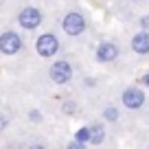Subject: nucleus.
Segmentation results:
<instances>
[{
  "instance_id": "nucleus-9",
  "label": "nucleus",
  "mask_w": 149,
  "mask_h": 149,
  "mask_svg": "<svg viewBox=\"0 0 149 149\" xmlns=\"http://www.w3.org/2000/svg\"><path fill=\"white\" fill-rule=\"evenodd\" d=\"M88 130H90V143L92 145H101L105 140V127H103V123H94Z\"/></svg>"
},
{
  "instance_id": "nucleus-3",
  "label": "nucleus",
  "mask_w": 149,
  "mask_h": 149,
  "mask_svg": "<svg viewBox=\"0 0 149 149\" xmlns=\"http://www.w3.org/2000/svg\"><path fill=\"white\" fill-rule=\"evenodd\" d=\"M18 22H20V26H22V29L33 31V29H37L40 24H42V11L35 9V7H26V9L20 11Z\"/></svg>"
},
{
  "instance_id": "nucleus-4",
  "label": "nucleus",
  "mask_w": 149,
  "mask_h": 149,
  "mask_svg": "<svg viewBox=\"0 0 149 149\" xmlns=\"http://www.w3.org/2000/svg\"><path fill=\"white\" fill-rule=\"evenodd\" d=\"M20 48H22V40H20L18 33L5 31L0 35V53H5V55H15Z\"/></svg>"
},
{
  "instance_id": "nucleus-14",
  "label": "nucleus",
  "mask_w": 149,
  "mask_h": 149,
  "mask_svg": "<svg viewBox=\"0 0 149 149\" xmlns=\"http://www.w3.org/2000/svg\"><path fill=\"white\" fill-rule=\"evenodd\" d=\"M26 149H46V145H44V143H31Z\"/></svg>"
},
{
  "instance_id": "nucleus-1",
  "label": "nucleus",
  "mask_w": 149,
  "mask_h": 149,
  "mask_svg": "<svg viewBox=\"0 0 149 149\" xmlns=\"http://www.w3.org/2000/svg\"><path fill=\"white\" fill-rule=\"evenodd\" d=\"M48 74H51L53 84L64 86V84H68V81L72 79V66H70L66 59H59V61H55V64L51 66Z\"/></svg>"
},
{
  "instance_id": "nucleus-17",
  "label": "nucleus",
  "mask_w": 149,
  "mask_h": 149,
  "mask_svg": "<svg viewBox=\"0 0 149 149\" xmlns=\"http://www.w3.org/2000/svg\"><path fill=\"white\" fill-rule=\"evenodd\" d=\"M143 81H145V84L149 86V74H145V79H143Z\"/></svg>"
},
{
  "instance_id": "nucleus-7",
  "label": "nucleus",
  "mask_w": 149,
  "mask_h": 149,
  "mask_svg": "<svg viewBox=\"0 0 149 149\" xmlns=\"http://www.w3.org/2000/svg\"><path fill=\"white\" fill-rule=\"evenodd\" d=\"M118 57V46L112 42H103L99 44L97 48V61H101V64H110V61H114Z\"/></svg>"
},
{
  "instance_id": "nucleus-10",
  "label": "nucleus",
  "mask_w": 149,
  "mask_h": 149,
  "mask_svg": "<svg viewBox=\"0 0 149 149\" xmlns=\"http://www.w3.org/2000/svg\"><path fill=\"white\" fill-rule=\"evenodd\" d=\"M103 118H105V121H110V123H114L118 118V110L114 105H107L105 110H103Z\"/></svg>"
},
{
  "instance_id": "nucleus-11",
  "label": "nucleus",
  "mask_w": 149,
  "mask_h": 149,
  "mask_svg": "<svg viewBox=\"0 0 149 149\" xmlns=\"http://www.w3.org/2000/svg\"><path fill=\"white\" fill-rule=\"evenodd\" d=\"M74 140H77V143H81V145L90 143V130H88V127H81V130L74 134Z\"/></svg>"
},
{
  "instance_id": "nucleus-8",
  "label": "nucleus",
  "mask_w": 149,
  "mask_h": 149,
  "mask_svg": "<svg viewBox=\"0 0 149 149\" xmlns=\"http://www.w3.org/2000/svg\"><path fill=\"white\" fill-rule=\"evenodd\" d=\"M132 48H134V53H138V55H147L149 53V33L147 31L136 33V35L132 37Z\"/></svg>"
},
{
  "instance_id": "nucleus-13",
  "label": "nucleus",
  "mask_w": 149,
  "mask_h": 149,
  "mask_svg": "<svg viewBox=\"0 0 149 149\" xmlns=\"http://www.w3.org/2000/svg\"><path fill=\"white\" fill-rule=\"evenodd\" d=\"M7 127H9V118H7L5 114H0V132L7 130Z\"/></svg>"
},
{
  "instance_id": "nucleus-5",
  "label": "nucleus",
  "mask_w": 149,
  "mask_h": 149,
  "mask_svg": "<svg viewBox=\"0 0 149 149\" xmlns=\"http://www.w3.org/2000/svg\"><path fill=\"white\" fill-rule=\"evenodd\" d=\"M61 26H64V31L68 33V35H81V33L86 31V20L81 13H68L64 20H61Z\"/></svg>"
},
{
  "instance_id": "nucleus-16",
  "label": "nucleus",
  "mask_w": 149,
  "mask_h": 149,
  "mask_svg": "<svg viewBox=\"0 0 149 149\" xmlns=\"http://www.w3.org/2000/svg\"><path fill=\"white\" fill-rule=\"evenodd\" d=\"M140 26H143V29H149V15H145V18L140 20Z\"/></svg>"
},
{
  "instance_id": "nucleus-15",
  "label": "nucleus",
  "mask_w": 149,
  "mask_h": 149,
  "mask_svg": "<svg viewBox=\"0 0 149 149\" xmlns=\"http://www.w3.org/2000/svg\"><path fill=\"white\" fill-rule=\"evenodd\" d=\"M64 110L68 112V114H72V112H74V103H70V101H68V103H64Z\"/></svg>"
},
{
  "instance_id": "nucleus-6",
  "label": "nucleus",
  "mask_w": 149,
  "mask_h": 149,
  "mask_svg": "<svg viewBox=\"0 0 149 149\" xmlns=\"http://www.w3.org/2000/svg\"><path fill=\"white\" fill-rule=\"evenodd\" d=\"M121 101H123V105H125L127 110H138V107L145 105V92L140 88H134V86H132V88H125Z\"/></svg>"
},
{
  "instance_id": "nucleus-12",
  "label": "nucleus",
  "mask_w": 149,
  "mask_h": 149,
  "mask_svg": "<svg viewBox=\"0 0 149 149\" xmlns=\"http://www.w3.org/2000/svg\"><path fill=\"white\" fill-rule=\"evenodd\" d=\"M66 149H86V145H81V143H77V140H70L68 145H66Z\"/></svg>"
},
{
  "instance_id": "nucleus-2",
  "label": "nucleus",
  "mask_w": 149,
  "mask_h": 149,
  "mask_svg": "<svg viewBox=\"0 0 149 149\" xmlns=\"http://www.w3.org/2000/svg\"><path fill=\"white\" fill-rule=\"evenodd\" d=\"M35 51H37L40 57H53L57 51H59V42H57V37L53 35V33H44V35L37 37Z\"/></svg>"
}]
</instances>
